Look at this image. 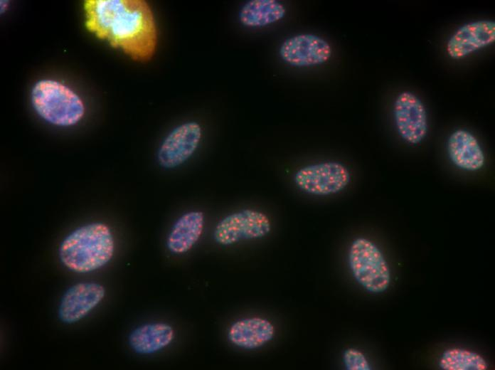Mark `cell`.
<instances>
[{"mask_svg":"<svg viewBox=\"0 0 495 370\" xmlns=\"http://www.w3.org/2000/svg\"><path fill=\"white\" fill-rule=\"evenodd\" d=\"M84 8L87 28L136 60L154 55L157 34L153 14L139 0H87Z\"/></svg>","mask_w":495,"mask_h":370,"instance_id":"cell-1","label":"cell"},{"mask_svg":"<svg viewBox=\"0 0 495 370\" xmlns=\"http://www.w3.org/2000/svg\"><path fill=\"white\" fill-rule=\"evenodd\" d=\"M114 250L110 228L102 223H92L75 229L64 238L59 247V258L70 270L85 273L106 265Z\"/></svg>","mask_w":495,"mask_h":370,"instance_id":"cell-2","label":"cell"},{"mask_svg":"<svg viewBox=\"0 0 495 370\" xmlns=\"http://www.w3.org/2000/svg\"><path fill=\"white\" fill-rule=\"evenodd\" d=\"M31 101L35 110L43 119L58 126L76 124L85 112L79 96L54 80L38 82L33 88Z\"/></svg>","mask_w":495,"mask_h":370,"instance_id":"cell-3","label":"cell"},{"mask_svg":"<svg viewBox=\"0 0 495 370\" xmlns=\"http://www.w3.org/2000/svg\"><path fill=\"white\" fill-rule=\"evenodd\" d=\"M348 260L354 279L366 291L380 293L388 289L390 268L383 253L373 241L364 237L353 240Z\"/></svg>","mask_w":495,"mask_h":370,"instance_id":"cell-4","label":"cell"},{"mask_svg":"<svg viewBox=\"0 0 495 370\" xmlns=\"http://www.w3.org/2000/svg\"><path fill=\"white\" fill-rule=\"evenodd\" d=\"M348 169L342 163L326 161L306 165L294 175L296 186L302 192L327 196L343 191L351 181Z\"/></svg>","mask_w":495,"mask_h":370,"instance_id":"cell-5","label":"cell"},{"mask_svg":"<svg viewBox=\"0 0 495 370\" xmlns=\"http://www.w3.org/2000/svg\"><path fill=\"white\" fill-rule=\"evenodd\" d=\"M271 228V221L265 213L245 208L223 218L214 228L213 238L217 243L227 246L263 238Z\"/></svg>","mask_w":495,"mask_h":370,"instance_id":"cell-6","label":"cell"},{"mask_svg":"<svg viewBox=\"0 0 495 370\" xmlns=\"http://www.w3.org/2000/svg\"><path fill=\"white\" fill-rule=\"evenodd\" d=\"M393 117L397 132L405 142L418 144L425 138L428 131L427 111L415 94L403 91L397 95Z\"/></svg>","mask_w":495,"mask_h":370,"instance_id":"cell-7","label":"cell"},{"mask_svg":"<svg viewBox=\"0 0 495 370\" xmlns=\"http://www.w3.org/2000/svg\"><path fill=\"white\" fill-rule=\"evenodd\" d=\"M282 60L297 68L313 67L326 63L332 55L329 43L313 33H299L285 39L279 49Z\"/></svg>","mask_w":495,"mask_h":370,"instance_id":"cell-8","label":"cell"},{"mask_svg":"<svg viewBox=\"0 0 495 370\" xmlns=\"http://www.w3.org/2000/svg\"><path fill=\"white\" fill-rule=\"evenodd\" d=\"M201 133V127L196 122H186L174 129L158 150L157 159L160 166L173 169L183 164L197 149Z\"/></svg>","mask_w":495,"mask_h":370,"instance_id":"cell-9","label":"cell"},{"mask_svg":"<svg viewBox=\"0 0 495 370\" xmlns=\"http://www.w3.org/2000/svg\"><path fill=\"white\" fill-rule=\"evenodd\" d=\"M495 41V21H472L460 26L449 37L446 52L452 59L460 60L487 47Z\"/></svg>","mask_w":495,"mask_h":370,"instance_id":"cell-10","label":"cell"},{"mask_svg":"<svg viewBox=\"0 0 495 370\" xmlns=\"http://www.w3.org/2000/svg\"><path fill=\"white\" fill-rule=\"evenodd\" d=\"M105 295V290L99 283H77L63 295L58 307V317L65 323H75L94 309Z\"/></svg>","mask_w":495,"mask_h":370,"instance_id":"cell-11","label":"cell"},{"mask_svg":"<svg viewBox=\"0 0 495 370\" xmlns=\"http://www.w3.org/2000/svg\"><path fill=\"white\" fill-rule=\"evenodd\" d=\"M447 152L452 164L464 171H478L485 164V154L479 142L464 129L456 130L449 135Z\"/></svg>","mask_w":495,"mask_h":370,"instance_id":"cell-12","label":"cell"},{"mask_svg":"<svg viewBox=\"0 0 495 370\" xmlns=\"http://www.w3.org/2000/svg\"><path fill=\"white\" fill-rule=\"evenodd\" d=\"M275 327L267 319L255 317L234 322L229 328L228 338L235 346L252 350L261 347L272 339Z\"/></svg>","mask_w":495,"mask_h":370,"instance_id":"cell-13","label":"cell"},{"mask_svg":"<svg viewBox=\"0 0 495 370\" xmlns=\"http://www.w3.org/2000/svg\"><path fill=\"white\" fill-rule=\"evenodd\" d=\"M204 223V214L201 211H193L183 214L174 223L168 235V250L174 254L190 250L200 239Z\"/></svg>","mask_w":495,"mask_h":370,"instance_id":"cell-14","label":"cell"},{"mask_svg":"<svg viewBox=\"0 0 495 370\" xmlns=\"http://www.w3.org/2000/svg\"><path fill=\"white\" fill-rule=\"evenodd\" d=\"M174 338L172 327L164 322L148 323L134 329L129 334L130 347L137 354H151L167 347Z\"/></svg>","mask_w":495,"mask_h":370,"instance_id":"cell-15","label":"cell"},{"mask_svg":"<svg viewBox=\"0 0 495 370\" xmlns=\"http://www.w3.org/2000/svg\"><path fill=\"white\" fill-rule=\"evenodd\" d=\"M286 8L276 0H251L239 12L240 23L247 27H262L282 19Z\"/></svg>","mask_w":495,"mask_h":370,"instance_id":"cell-16","label":"cell"},{"mask_svg":"<svg viewBox=\"0 0 495 370\" xmlns=\"http://www.w3.org/2000/svg\"><path fill=\"white\" fill-rule=\"evenodd\" d=\"M443 370H486L488 364L479 354L460 348L445 350L439 361Z\"/></svg>","mask_w":495,"mask_h":370,"instance_id":"cell-17","label":"cell"},{"mask_svg":"<svg viewBox=\"0 0 495 370\" xmlns=\"http://www.w3.org/2000/svg\"><path fill=\"white\" fill-rule=\"evenodd\" d=\"M343 361L347 370H371V365L365 355L359 350L349 348L343 354Z\"/></svg>","mask_w":495,"mask_h":370,"instance_id":"cell-18","label":"cell"}]
</instances>
